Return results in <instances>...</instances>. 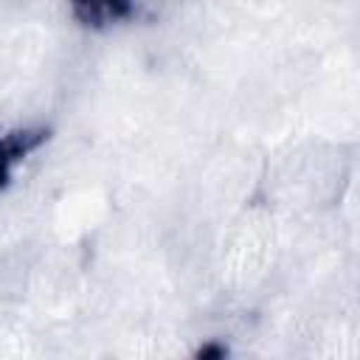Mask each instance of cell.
<instances>
[{"instance_id":"cell-1","label":"cell","mask_w":360,"mask_h":360,"mask_svg":"<svg viewBox=\"0 0 360 360\" xmlns=\"http://www.w3.org/2000/svg\"><path fill=\"white\" fill-rule=\"evenodd\" d=\"M76 3H84L93 11H101V14H121L127 8V0H76Z\"/></svg>"}]
</instances>
